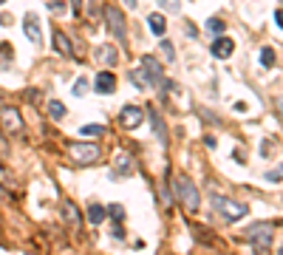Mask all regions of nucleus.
Wrapping results in <instances>:
<instances>
[{
    "label": "nucleus",
    "instance_id": "obj_12",
    "mask_svg": "<svg viewBox=\"0 0 283 255\" xmlns=\"http://www.w3.org/2000/svg\"><path fill=\"white\" fill-rule=\"evenodd\" d=\"M235 51V42H232V37H218V40L212 42V54L215 57H221V60H226V57Z\"/></svg>",
    "mask_w": 283,
    "mask_h": 255
},
{
    "label": "nucleus",
    "instance_id": "obj_18",
    "mask_svg": "<svg viewBox=\"0 0 283 255\" xmlns=\"http://www.w3.org/2000/svg\"><path fill=\"white\" fill-rule=\"evenodd\" d=\"M113 164H116V170H119V173H130V156H127L125 150H122L116 159H113Z\"/></svg>",
    "mask_w": 283,
    "mask_h": 255
},
{
    "label": "nucleus",
    "instance_id": "obj_3",
    "mask_svg": "<svg viewBox=\"0 0 283 255\" xmlns=\"http://www.w3.org/2000/svg\"><path fill=\"white\" fill-rule=\"evenodd\" d=\"M68 156L77 164H91L99 159V148L93 142H68Z\"/></svg>",
    "mask_w": 283,
    "mask_h": 255
},
{
    "label": "nucleus",
    "instance_id": "obj_9",
    "mask_svg": "<svg viewBox=\"0 0 283 255\" xmlns=\"http://www.w3.org/2000/svg\"><path fill=\"white\" fill-rule=\"evenodd\" d=\"M23 31H26V37L31 42H40L42 40V34H40V17L28 12L26 17H23Z\"/></svg>",
    "mask_w": 283,
    "mask_h": 255
},
{
    "label": "nucleus",
    "instance_id": "obj_17",
    "mask_svg": "<svg viewBox=\"0 0 283 255\" xmlns=\"http://www.w3.org/2000/svg\"><path fill=\"white\" fill-rule=\"evenodd\" d=\"M88 221H91L93 227H97V224H102V221H105V207L93 201V204L88 207Z\"/></svg>",
    "mask_w": 283,
    "mask_h": 255
},
{
    "label": "nucleus",
    "instance_id": "obj_27",
    "mask_svg": "<svg viewBox=\"0 0 283 255\" xmlns=\"http://www.w3.org/2000/svg\"><path fill=\"white\" fill-rule=\"evenodd\" d=\"M111 235H113V238H116V241H122V238H125V230H122V224H119V221H113V230H111Z\"/></svg>",
    "mask_w": 283,
    "mask_h": 255
},
{
    "label": "nucleus",
    "instance_id": "obj_8",
    "mask_svg": "<svg viewBox=\"0 0 283 255\" xmlns=\"http://www.w3.org/2000/svg\"><path fill=\"white\" fill-rule=\"evenodd\" d=\"M142 68H145V74H148V79L153 85H167L162 79V65H159V60H156V57H142Z\"/></svg>",
    "mask_w": 283,
    "mask_h": 255
},
{
    "label": "nucleus",
    "instance_id": "obj_30",
    "mask_svg": "<svg viewBox=\"0 0 283 255\" xmlns=\"http://www.w3.org/2000/svg\"><path fill=\"white\" fill-rule=\"evenodd\" d=\"M275 20H277V26L283 28V9H280V12H275Z\"/></svg>",
    "mask_w": 283,
    "mask_h": 255
},
{
    "label": "nucleus",
    "instance_id": "obj_37",
    "mask_svg": "<svg viewBox=\"0 0 283 255\" xmlns=\"http://www.w3.org/2000/svg\"><path fill=\"white\" fill-rule=\"evenodd\" d=\"M3 3H6V0H0V6H3Z\"/></svg>",
    "mask_w": 283,
    "mask_h": 255
},
{
    "label": "nucleus",
    "instance_id": "obj_22",
    "mask_svg": "<svg viewBox=\"0 0 283 255\" xmlns=\"http://www.w3.org/2000/svg\"><path fill=\"white\" fill-rule=\"evenodd\" d=\"M207 28H210V31H215V34H221V31H224V20H218V17H210V20H207Z\"/></svg>",
    "mask_w": 283,
    "mask_h": 255
},
{
    "label": "nucleus",
    "instance_id": "obj_1",
    "mask_svg": "<svg viewBox=\"0 0 283 255\" xmlns=\"http://www.w3.org/2000/svg\"><path fill=\"white\" fill-rule=\"evenodd\" d=\"M170 187H173V196H176L190 212H196L198 207H201V193H198V187L193 184V179L187 176V173H176L173 182H170Z\"/></svg>",
    "mask_w": 283,
    "mask_h": 255
},
{
    "label": "nucleus",
    "instance_id": "obj_4",
    "mask_svg": "<svg viewBox=\"0 0 283 255\" xmlns=\"http://www.w3.org/2000/svg\"><path fill=\"white\" fill-rule=\"evenodd\" d=\"M272 233H275V230H272L269 221H255V224H249V230H247V241L255 249H263V247L272 244Z\"/></svg>",
    "mask_w": 283,
    "mask_h": 255
},
{
    "label": "nucleus",
    "instance_id": "obj_6",
    "mask_svg": "<svg viewBox=\"0 0 283 255\" xmlns=\"http://www.w3.org/2000/svg\"><path fill=\"white\" fill-rule=\"evenodd\" d=\"M0 128H6L9 134H20L23 131V116L14 105H3L0 108Z\"/></svg>",
    "mask_w": 283,
    "mask_h": 255
},
{
    "label": "nucleus",
    "instance_id": "obj_35",
    "mask_svg": "<svg viewBox=\"0 0 283 255\" xmlns=\"http://www.w3.org/2000/svg\"><path fill=\"white\" fill-rule=\"evenodd\" d=\"M125 6L127 9H136V0H125Z\"/></svg>",
    "mask_w": 283,
    "mask_h": 255
},
{
    "label": "nucleus",
    "instance_id": "obj_7",
    "mask_svg": "<svg viewBox=\"0 0 283 255\" xmlns=\"http://www.w3.org/2000/svg\"><path fill=\"white\" fill-rule=\"evenodd\" d=\"M142 119H145V111H142L139 105H125L122 108V113H119V122H122V128H139L142 125Z\"/></svg>",
    "mask_w": 283,
    "mask_h": 255
},
{
    "label": "nucleus",
    "instance_id": "obj_24",
    "mask_svg": "<svg viewBox=\"0 0 283 255\" xmlns=\"http://www.w3.org/2000/svg\"><path fill=\"white\" fill-rule=\"evenodd\" d=\"M130 79H133V85H139V88H145V85H148V82H145V71H130Z\"/></svg>",
    "mask_w": 283,
    "mask_h": 255
},
{
    "label": "nucleus",
    "instance_id": "obj_15",
    "mask_svg": "<svg viewBox=\"0 0 283 255\" xmlns=\"http://www.w3.org/2000/svg\"><path fill=\"white\" fill-rule=\"evenodd\" d=\"M148 26H150V31H153L156 37H162L164 31H167V20H164V14H150Z\"/></svg>",
    "mask_w": 283,
    "mask_h": 255
},
{
    "label": "nucleus",
    "instance_id": "obj_5",
    "mask_svg": "<svg viewBox=\"0 0 283 255\" xmlns=\"http://www.w3.org/2000/svg\"><path fill=\"white\" fill-rule=\"evenodd\" d=\"M105 20H108L111 34L116 37L119 42H127V23H125V14H122L116 6H105Z\"/></svg>",
    "mask_w": 283,
    "mask_h": 255
},
{
    "label": "nucleus",
    "instance_id": "obj_16",
    "mask_svg": "<svg viewBox=\"0 0 283 255\" xmlns=\"http://www.w3.org/2000/svg\"><path fill=\"white\" fill-rule=\"evenodd\" d=\"M54 46H57V51H60V54L63 57H74V51H71V42H68V37L63 34V31H54Z\"/></svg>",
    "mask_w": 283,
    "mask_h": 255
},
{
    "label": "nucleus",
    "instance_id": "obj_19",
    "mask_svg": "<svg viewBox=\"0 0 283 255\" xmlns=\"http://www.w3.org/2000/svg\"><path fill=\"white\" fill-rule=\"evenodd\" d=\"M49 113L54 116V119H63L65 116V108H63V102H57V99H51L49 102Z\"/></svg>",
    "mask_w": 283,
    "mask_h": 255
},
{
    "label": "nucleus",
    "instance_id": "obj_33",
    "mask_svg": "<svg viewBox=\"0 0 283 255\" xmlns=\"http://www.w3.org/2000/svg\"><path fill=\"white\" fill-rule=\"evenodd\" d=\"M9 198V193H6V187H0V201H6Z\"/></svg>",
    "mask_w": 283,
    "mask_h": 255
},
{
    "label": "nucleus",
    "instance_id": "obj_34",
    "mask_svg": "<svg viewBox=\"0 0 283 255\" xmlns=\"http://www.w3.org/2000/svg\"><path fill=\"white\" fill-rule=\"evenodd\" d=\"M277 113H280V116H283V97L277 99Z\"/></svg>",
    "mask_w": 283,
    "mask_h": 255
},
{
    "label": "nucleus",
    "instance_id": "obj_10",
    "mask_svg": "<svg viewBox=\"0 0 283 255\" xmlns=\"http://www.w3.org/2000/svg\"><path fill=\"white\" fill-rule=\"evenodd\" d=\"M93 88H97L99 94H113L116 91V77H113L111 71H99L97 79H93Z\"/></svg>",
    "mask_w": 283,
    "mask_h": 255
},
{
    "label": "nucleus",
    "instance_id": "obj_36",
    "mask_svg": "<svg viewBox=\"0 0 283 255\" xmlns=\"http://www.w3.org/2000/svg\"><path fill=\"white\" fill-rule=\"evenodd\" d=\"M277 255H283V247H280V252H277Z\"/></svg>",
    "mask_w": 283,
    "mask_h": 255
},
{
    "label": "nucleus",
    "instance_id": "obj_31",
    "mask_svg": "<svg viewBox=\"0 0 283 255\" xmlns=\"http://www.w3.org/2000/svg\"><path fill=\"white\" fill-rule=\"evenodd\" d=\"M6 150H9V148H6V142H3V136H0V156H6Z\"/></svg>",
    "mask_w": 283,
    "mask_h": 255
},
{
    "label": "nucleus",
    "instance_id": "obj_26",
    "mask_svg": "<svg viewBox=\"0 0 283 255\" xmlns=\"http://www.w3.org/2000/svg\"><path fill=\"white\" fill-rule=\"evenodd\" d=\"M111 216H113V221H119V224L125 221V210H122L119 204H113V207H111Z\"/></svg>",
    "mask_w": 283,
    "mask_h": 255
},
{
    "label": "nucleus",
    "instance_id": "obj_32",
    "mask_svg": "<svg viewBox=\"0 0 283 255\" xmlns=\"http://www.w3.org/2000/svg\"><path fill=\"white\" fill-rule=\"evenodd\" d=\"M74 3V14H79V6H82V0H71Z\"/></svg>",
    "mask_w": 283,
    "mask_h": 255
},
{
    "label": "nucleus",
    "instance_id": "obj_23",
    "mask_svg": "<svg viewBox=\"0 0 283 255\" xmlns=\"http://www.w3.org/2000/svg\"><path fill=\"white\" fill-rule=\"evenodd\" d=\"M156 3H159V6H164L167 12H178V9H181V3H178V0H156Z\"/></svg>",
    "mask_w": 283,
    "mask_h": 255
},
{
    "label": "nucleus",
    "instance_id": "obj_2",
    "mask_svg": "<svg viewBox=\"0 0 283 255\" xmlns=\"http://www.w3.org/2000/svg\"><path fill=\"white\" fill-rule=\"evenodd\" d=\"M210 201H212V207H215V210H218L226 221H238V219H244V216L249 212L247 204H238V201H232V198H224V196H218V193H215Z\"/></svg>",
    "mask_w": 283,
    "mask_h": 255
},
{
    "label": "nucleus",
    "instance_id": "obj_28",
    "mask_svg": "<svg viewBox=\"0 0 283 255\" xmlns=\"http://www.w3.org/2000/svg\"><path fill=\"white\" fill-rule=\"evenodd\" d=\"M85 91H88V79H77V85H74V94H77V97H82Z\"/></svg>",
    "mask_w": 283,
    "mask_h": 255
},
{
    "label": "nucleus",
    "instance_id": "obj_21",
    "mask_svg": "<svg viewBox=\"0 0 283 255\" xmlns=\"http://www.w3.org/2000/svg\"><path fill=\"white\" fill-rule=\"evenodd\" d=\"M79 131H82V136H99V134H105V128H102V125H82Z\"/></svg>",
    "mask_w": 283,
    "mask_h": 255
},
{
    "label": "nucleus",
    "instance_id": "obj_39",
    "mask_svg": "<svg viewBox=\"0 0 283 255\" xmlns=\"http://www.w3.org/2000/svg\"><path fill=\"white\" fill-rule=\"evenodd\" d=\"M28 255H34V252H28Z\"/></svg>",
    "mask_w": 283,
    "mask_h": 255
},
{
    "label": "nucleus",
    "instance_id": "obj_25",
    "mask_svg": "<svg viewBox=\"0 0 283 255\" xmlns=\"http://www.w3.org/2000/svg\"><path fill=\"white\" fill-rule=\"evenodd\" d=\"M266 182H272V184H275V182H283V167L269 170V173H266Z\"/></svg>",
    "mask_w": 283,
    "mask_h": 255
},
{
    "label": "nucleus",
    "instance_id": "obj_14",
    "mask_svg": "<svg viewBox=\"0 0 283 255\" xmlns=\"http://www.w3.org/2000/svg\"><path fill=\"white\" fill-rule=\"evenodd\" d=\"M97 60L105 65H116V60H119V51L113 49V46H99L97 49Z\"/></svg>",
    "mask_w": 283,
    "mask_h": 255
},
{
    "label": "nucleus",
    "instance_id": "obj_13",
    "mask_svg": "<svg viewBox=\"0 0 283 255\" xmlns=\"http://www.w3.org/2000/svg\"><path fill=\"white\" fill-rule=\"evenodd\" d=\"M148 116H150V125H153L156 136L162 139V145H167V128H164V119L159 116V111H156V108H150V111H148Z\"/></svg>",
    "mask_w": 283,
    "mask_h": 255
},
{
    "label": "nucleus",
    "instance_id": "obj_11",
    "mask_svg": "<svg viewBox=\"0 0 283 255\" xmlns=\"http://www.w3.org/2000/svg\"><path fill=\"white\" fill-rule=\"evenodd\" d=\"M63 221L71 227V230H74V233L79 230V224H82V221H79V210H77V204H74V201H65V204H63Z\"/></svg>",
    "mask_w": 283,
    "mask_h": 255
},
{
    "label": "nucleus",
    "instance_id": "obj_20",
    "mask_svg": "<svg viewBox=\"0 0 283 255\" xmlns=\"http://www.w3.org/2000/svg\"><path fill=\"white\" fill-rule=\"evenodd\" d=\"M261 65H263V68H272V65H275V51L269 49V46L261 51Z\"/></svg>",
    "mask_w": 283,
    "mask_h": 255
},
{
    "label": "nucleus",
    "instance_id": "obj_38",
    "mask_svg": "<svg viewBox=\"0 0 283 255\" xmlns=\"http://www.w3.org/2000/svg\"><path fill=\"white\" fill-rule=\"evenodd\" d=\"M258 255H263V252H261V249H258Z\"/></svg>",
    "mask_w": 283,
    "mask_h": 255
},
{
    "label": "nucleus",
    "instance_id": "obj_29",
    "mask_svg": "<svg viewBox=\"0 0 283 255\" xmlns=\"http://www.w3.org/2000/svg\"><path fill=\"white\" fill-rule=\"evenodd\" d=\"M162 51H164V57H167V60H173V46H170L167 40H162Z\"/></svg>",
    "mask_w": 283,
    "mask_h": 255
}]
</instances>
